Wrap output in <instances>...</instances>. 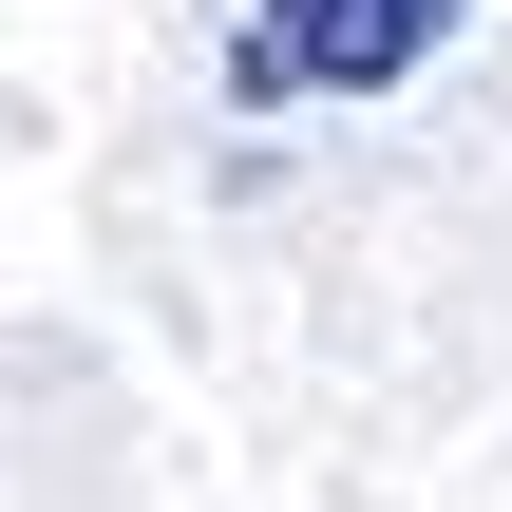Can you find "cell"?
Returning <instances> with one entry per match:
<instances>
[{"label":"cell","instance_id":"cell-1","mask_svg":"<svg viewBox=\"0 0 512 512\" xmlns=\"http://www.w3.org/2000/svg\"><path fill=\"white\" fill-rule=\"evenodd\" d=\"M456 19H475V0H247V19H228V95H323V114H361V95L437 76Z\"/></svg>","mask_w":512,"mask_h":512}]
</instances>
